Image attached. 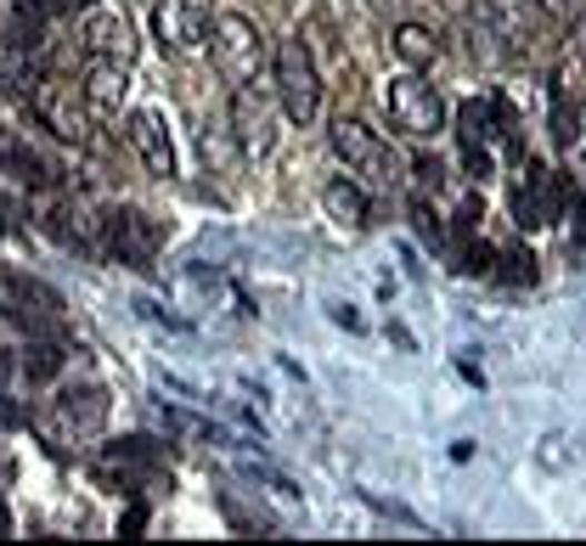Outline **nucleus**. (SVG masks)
Masks as SVG:
<instances>
[{"mask_svg": "<svg viewBox=\"0 0 586 546\" xmlns=\"http://www.w3.org/2000/svg\"><path fill=\"white\" fill-rule=\"evenodd\" d=\"M231 125H237V147L242 152H271V113H266L260 97L237 90L231 97Z\"/></svg>", "mask_w": 586, "mask_h": 546, "instance_id": "nucleus-14", "label": "nucleus"}, {"mask_svg": "<svg viewBox=\"0 0 586 546\" xmlns=\"http://www.w3.org/2000/svg\"><path fill=\"white\" fill-rule=\"evenodd\" d=\"M332 152H339L356 175L378 180V187H395V180H400V158H395L361 119H332Z\"/></svg>", "mask_w": 586, "mask_h": 546, "instance_id": "nucleus-4", "label": "nucleus"}, {"mask_svg": "<svg viewBox=\"0 0 586 546\" xmlns=\"http://www.w3.org/2000/svg\"><path fill=\"white\" fill-rule=\"evenodd\" d=\"M158 474H163V450L152 439H119V445H108V457H102V479H119L125 490L152 485Z\"/></svg>", "mask_w": 586, "mask_h": 546, "instance_id": "nucleus-9", "label": "nucleus"}, {"mask_svg": "<svg viewBox=\"0 0 586 546\" xmlns=\"http://www.w3.org/2000/svg\"><path fill=\"white\" fill-rule=\"evenodd\" d=\"M411 226H417V237H424L435 254L446 248V226H440V215H435L429 203H411Z\"/></svg>", "mask_w": 586, "mask_h": 546, "instance_id": "nucleus-21", "label": "nucleus"}, {"mask_svg": "<svg viewBox=\"0 0 586 546\" xmlns=\"http://www.w3.org/2000/svg\"><path fill=\"white\" fill-rule=\"evenodd\" d=\"M203 158L220 169V175H237V147H231V136L215 125V130H203Z\"/></svg>", "mask_w": 586, "mask_h": 546, "instance_id": "nucleus-20", "label": "nucleus"}, {"mask_svg": "<svg viewBox=\"0 0 586 546\" xmlns=\"http://www.w3.org/2000/svg\"><path fill=\"white\" fill-rule=\"evenodd\" d=\"M384 108H389V125H395L400 136H411V141H429V136H440V130H446V102H440V90H435V85H424L417 73L389 79Z\"/></svg>", "mask_w": 586, "mask_h": 546, "instance_id": "nucleus-1", "label": "nucleus"}, {"mask_svg": "<svg viewBox=\"0 0 586 546\" xmlns=\"http://www.w3.org/2000/svg\"><path fill=\"white\" fill-rule=\"evenodd\" d=\"M62 7H73V12H91V7H97V0H62Z\"/></svg>", "mask_w": 586, "mask_h": 546, "instance_id": "nucleus-27", "label": "nucleus"}, {"mask_svg": "<svg viewBox=\"0 0 586 546\" xmlns=\"http://www.w3.org/2000/svg\"><path fill=\"white\" fill-rule=\"evenodd\" d=\"M152 34H158V46L170 57H198L203 40H209V23H203V12L192 7V0H158L152 7Z\"/></svg>", "mask_w": 586, "mask_h": 546, "instance_id": "nucleus-6", "label": "nucleus"}, {"mask_svg": "<svg viewBox=\"0 0 586 546\" xmlns=\"http://www.w3.org/2000/svg\"><path fill=\"white\" fill-rule=\"evenodd\" d=\"M321 209L339 226H350V231L367 226V192L356 187V180H327V187H321Z\"/></svg>", "mask_w": 586, "mask_h": 546, "instance_id": "nucleus-15", "label": "nucleus"}, {"mask_svg": "<svg viewBox=\"0 0 586 546\" xmlns=\"http://www.w3.org/2000/svg\"><path fill=\"white\" fill-rule=\"evenodd\" d=\"M86 46H91V57H125V23L108 18V12H97L86 23Z\"/></svg>", "mask_w": 586, "mask_h": 546, "instance_id": "nucleus-19", "label": "nucleus"}, {"mask_svg": "<svg viewBox=\"0 0 586 546\" xmlns=\"http://www.w3.org/2000/svg\"><path fill=\"white\" fill-rule=\"evenodd\" d=\"M0 163H7L18 180H29V187H51V169H46V158L29 147V141H18V136H7V141H0Z\"/></svg>", "mask_w": 586, "mask_h": 546, "instance_id": "nucleus-16", "label": "nucleus"}, {"mask_svg": "<svg viewBox=\"0 0 586 546\" xmlns=\"http://www.w3.org/2000/svg\"><path fill=\"white\" fill-rule=\"evenodd\" d=\"M18 367H23V378H29V384H57V378H62V367H68V355H62L57 344L34 338V344L23 349V360H18Z\"/></svg>", "mask_w": 586, "mask_h": 546, "instance_id": "nucleus-18", "label": "nucleus"}, {"mask_svg": "<svg viewBox=\"0 0 586 546\" xmlns=\"http://www.w3.org/2000/svg\"><path fill=\"white\" fill-rule=\"evenodd\" d=\"M277 102L294 125H310L316 108H321V79H316V62L305 51V40H282L277 46Z\"/></svg>", "mask_w": 586, "mask_h": 546, "instance_id": "nucleus-3", "label": "nucleus"}, {"mask_svg": "<svg viewBox=\"0 0 586 546\" xmlns=\"http://www.w3.org/2000/svg\"><path fill=\"white\" fill-rule=\"evenodd\" d=\"M514 130V113L501 97H485V102H463L457 108V141L463 147H490Z\"/></svg>", "mask_w": 586, "mask_h": 546, "instance_id": "nucleus-12", "label": "nucleus"}, {"mask_svg": "<svg viewBox=\"0 0 586 546\" xmlns=\"http://www.w3.org/2000/svg\"><path fill=\"white\" fill-rule=\"evenodd\" d=\"M580 175H586V147H580Z\"/></svg>", "mask_w": 586, "mask_h": 546, "instance_id": "nucleus-28", "label": "nucleus"}, {"mask_svg": "<svg viewBox=\"0 0 586 546\" xmlns=\"http://www.w3.org/2000/svg\"><path fill=\"white\" fill-rule=\"evenodd\" d=\"M108 423V389H68L62 400H57V428L62 434H97Z\"/></svg>", "mask_w": 586, "mask_h": 546, "instance_id": "nucleus-13", "label": "nucleus"}, {"mask_svg": "<svg viewBox=\"0 0 586 546\" xmlns=\"http://www.w3.org/2000/svg\"><path fill=\"white\" fill-rule=\"evenodd\" d=\"M501 265H508V282H536V254L530 248H508Z\"/></svg>", "mask_w": 586, "mask_h": 546, "instance_id": "nucleus-22", "label": "nucleus"}, {"mask_svg": "<svg viewBox=\"0 0 586 546\" xmlns=\"http://www.w3.org/2000/svg\"><path fill=\"white\" fill-rule=\"evenodd\" d=\"M209 46H215V68H220L231 85L260 79V68H266V40H260L255 18H242V12H220V18H215V29H209Z\"/></svg>", "mask_w": 586, "mask_h": 546, "instance_id": "nucleus-2", "label": "nucleus"}, {"mask_svg": "<svg viewBox=\"0 0 586 546\" xmlns=\"http://www.w3.org/2000/svg\"><path fill=\"white\" fill-rule=\"evenodd\" d=\"M514 215H519V226H553V220H564V180L536 163L525 175V187L514 192Z\"/></svg>", "mask_w": 586, "mask_h": 546, "instance_id": "nucleus-10", "label": "nucleus"}, {"mask_svg": "<svg viewBox=\"0 0 586 546\" xmlns=\"http://www.w3.org/2000/svg\"><path fill=\"white\" fill-rule=\"evenodd\" d=\"M575 215H580V226H575V242H586V198L575 203Z\"/></svg>", "mask_w": 586, "mask_h": 546, "instance_id": "nucleus-26", "label": "nucleus"}, {"mask_svg": "<svg viewBox=\"0 0 586 546\" xmlns=\"http://www.w3.org/2000/svg\"><path fill=\"white\" fill-rule=\"evenodd\" d=\"M18 12H34V18H57L62 0H18Z\"/></svg>", "mask_w": 586, "mask_h": 546, "instance_id": "nucleus-25", "label": "nucleus"}, {"mask_svg": "<svg viewBox=\"0 0 586 546\" xmlns=\"http://www.w3.org/2000/svg\"><path fill=\"white\" fill-rule=\"evenodd\" d=\"M0 316H7V321H23V327L51 321V316H57V294L40 288L34 277H18V270L0 265Z\"/></svg>", "mask_w": 586, "mask_h": 546, "instance_id": "nucleus-8", "label": "nucleus"}, {"mask_svg": "<svg viewBox=\"0 0 586 546\" xmlns=\"http://www.w3.org/2000/svg\"><path fill=\"white\" fill-rule=\"evenodd\" d=\"M125 141L136 147V158L163 180V175H176V141H170V125H163V113H152V108H136L130 119H125Z\"/></svg>", "mask_w": 586, "mask_h": 546, "instance_id": "nucleus-7", "label": "nucleus"}, {"mask_svg": "<svg viewBox=\"0 0 586 546\" xmlns=\"http://www.w3.org/2000/svg\"><path fill=\"white\" fill-rule=\"evenodd\" d=\"M395 51H400V62H406V68H435L440 40H435L424 23H400V29H395Z\"/></svg>", "mask_w": 586, "mask_h": 546, "instance_id": "nucleus-17", "label": "nucleus"}, {"mask_svg": "<svg viewBox=\"0 0 586 546\" xmlns=\"http://www.w3.org/2000/svg\"><path fill=\"white\" fill-rule=\"evenodd\" d=\"M141 529H147V507L136 502V507H130V513L119 518V535H141Z\"/></svg>", "mask_w": 586, "mask_h": 546, "instance_id": "nucleus-24", "label": "nucleus"}, {"mask_svg": "<svg viewBox=\"0 0 586 546\" xmlns=\"http://www.w3.org/2000/svg\"><path fill=\"white\" fill-rule=\"evenodd\" d=\"M102 237H108V254L119 265H130V270H152V259L163 248V226L152 215H141V209H113L102 220Z\"/></svg>", "mask_w": 586, "mask_h": 546, "instance_id": "nucleus-5", "label": "nucleus"}, {"mask_svg": "<svg viewBox=\"0 0 586 546\" xmlns=\"http://www.w3.org/2000/svg\"><path fill=\"white\" fill-rule=\"evenodd\" d=\"M411 169H417V180H429V187H440V180H446V163L440 158H417Z\"/></svg>", "mask_w": 586, "mask_h": 546, "instance_id": "nucleus-23", "label": "nucleus"}, {"mask_svg": "<svg viewBox=\"0 0 586 546\" xmlns=\"http://www.w3.org/2000/svg\"><path fill=\"white\" fill-rule=\"evenodd\" d=\"M125 90H130V79H125V62L119 57H91L86 73H79V97H86L91 113H119Z\"/></svg>", "mask_w": 586, "mask_h": 546, "instance_id": "nucleus-11", "label": "nucleus"}]
</instances>
